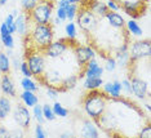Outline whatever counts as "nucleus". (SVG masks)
<instances>
[{"label":"nucleus","mask_w":151,"mask_h":138,"mask_svg":"<svg viewBox=\"0 0 151 138\" xmlns=\"http://www.w3.org/2000/svg\"><path fill=\"white\" fill-rule=\"evenodd\" d=\"M109 101V96H106L104 92H99L98 89L88 91L83 98V110L89 119L97 121L107 110Z\"/></svg>","instance_id":"obj_1"},{"label":"nucleus","mask_w":151,"mask_h":138,"mask_svg":"<svg viewBox=\"0 0 151 138\" xmlns=\"http://www.w3.org/2000/svg\"><path fill=\"white\" fill-rule=\"evenodd\" d=\"M29 40L32 43L31 48H35L37 50H44L45 48L49 45L54 39V31L50 23H32V27L30 30L29 35Z\"/></svg>","instance_id":"obj_2"},{"label":"nucleus","mask_w":151,"mask_h":138,"mask_svg":"<svg viewBox=\"0 0 151 138\" xmlns=\"http://www.w3.org/2000/svg\"><path fill=\"white\" fill-rule=\"evenodd\" d=\"M81 6L79 8L78 16H76V21H78V26L80 27L81 31H84L85 34H91L97 29L99 18L97 16L89 9V6L85 3H81Z\"/></svg>","instance_id":"obj_3"},{"label":"nucleus","mask_w":151,"mask_h":138,"mask_svg":"<svg viewBox=\"0 0 151 138\" xmlns=\"http://www.w3.org/2000/svg\"><path fill=\"white\" fill-rule=\"evenodd\" d=\"M25 58L32 76H35L37 79L42 78L44 71H45V56H44L43 52L37 50L35 48H30Z\"/></svg>","instance_id":"obj_4"},{"label":"nucleus","mask_w":151,"mask_h":138,"mask_svg":"<svg viewBox=\"0 0 151 138\" xmlns=\"http://www.w3.org/2000/svg\"><path fill=\"white\" fill-rule=\"evenodd\" d=\"M32 23H50L53 17V3L50 0H40L39 4L29 13Z\"/></svg>","instance_id":"obj_5"},{"label":"nucleus","mask_w":151,"mask_h":138,"mask_svg":"<svg viewBox=\"0 0 151 138\" xmlns=\"http://www.w3.org/2000/svg\"><path fill=\"white\" fill-rule=\"evenodd\" d=\"M130 63L143 58H149L151 56V43L149 39L133 41L130 45H128Z\"/></svg>","instance_id":"obj_6"},{"label":"nucleus","mask_w":151,"mask_h":138,"mask_svg":"<svg viewBox=\"0 0 151 138\" xmlns=\"http://www.w3.org/2000/svg\"><path fill=\"white\" fill-rule=\"evenodd\" d=\"M70 39H60V40H53L52 43L48 45L45 49L43 50L44 56L47 58H52V60H56V58H61L66 52L70 49V47L73 45L71 44Z\"/></svg>","instance_id":"obj_7"},{"label":"nucleus","mask_w":151,"mask_h":138,"mask_svg":"<svg viewBox=\"0 0 151 138\" xmlns=\"http://www.w3.org/2000/svg\"><path fill=\"white\" fill-rule=\"evenodd\" d=\"M13 114V120L17 124L19 129L22 130H27L31 125V120H32V115L29 107H26L23 103H18L14 109L12 110Z\"/></svg>","instance_id":"obj_8"},{"label":"nucleus","mask_w":151,"mask_h":138,"mask_svg":"<svg viewBox=\"0 0 151 138\" xmlns=\"http://www.w3.org/2000/svg\"><path fill=\"white\" fill-rule=\"evenodd\" d=\"M74 49V56L76 58L78 65L83 68L88 61H91L92 58H96V50L91 45H81L79 43L73 44Z\"/></svg>","instance_id":"obj_9"},{"label":"nucleus","mask_w":151,"mask_h":138,"mask_svg":"<svg viewBox=\"0 0 151 138\" xmlns=\"http://www.w3.org/2000/svg\"><path fill=\"white\" fill-rule=\"evenodd\" d=\"M120 8L124 10L132 18H139L145 14L147 3L146 1H133V0H123L120 3Z\"/></svg>","instance_id":"obj_10"},{"label":"nucleus","mask_w":151,"mask_h":138,"mask_svg":"<svg viewBox=\"0 0 151 138\" xmlns=\"http://www.w3.org/2000/svg\"><path fill=\"white\" fill-rule=\"evenodd\" d=\"M130 85H132V94L138 99H146L149 98V84L143 79L137 78V76H130Z\"/></svg>","instance_id":"obj_11"},{"label":"nucleus","mask_w":151,"mask_h":138,"mask_svg":"<svg viewBox=\"0 0 151 138\" xmlns=\"http://www.w3.org/2000/svg\"><path fill=\"white\" fill-rule=\"evenodd\" d=\"M105 68L102 66H99V63L97 62L96 58H92L91 61H88L85 63V66L83 67V71L79 72L78 78L79 79H84V78H102L104 75Z\"/></svg>","instance_id":"obj_12"},{"label":"nucleus","mask_w":151,"mask_h":138,"mask_svg":"<svg viewBox=\"0 0 151 138\" xmlns=\"http://www.w3.org/2000/svg\"><path fill=\"white\" fill-rule=\"evenodd\" d=\"M40 80H42V84L47 85V87H54L60 91V85L63 80V76L61 74V71L56 70V68H49V70L44 71Z\"/></svg>","instance_id":"obj_13"},{"label":"nucleus","mask_w":151,"mask_h":138,"mask_svg":"<svg viewBox=\"0 0 151 138\" xmlns=\"http://www.w3.org/2000/svg\"><path fill=\"white\" fill-rule=\"evenodd\" d=\"M31 19L29 17V13L26 12H19V14L14 18V25H16V32H18L21 36H27L31 30Z\"/></svg>","instance_id":"obj_14"},{"label":"nucleus","mask_w":151,"mask_h":138,"mask_svg":"<svg viewBox=\"0 0 151 138\" xmlns=\"http://www.w3.org/2000/svg\"><path fill=\"white\" fill-rule=\"evenodd\" d=\"M97 123L92 119H84L83 124H81V129L79 134L85 138H97L99 137V129L97 128Z\"/></svg>","instance_id":"obj_15"},{"label":"nucleus","mask_w":151,"mask_h":138,"mask_svg":"<svg viewBox=\"0 0 151 138\" xmlns=\"http://www.w3.org/2000/svg\"><path fill=\"white\" fill-rule=\"evenodd\" d=\"M102 92L109 96L110 99H119L122 97V83L119 80L114 81H104L102 84Z\"/></svg>","instance_id":"obj_16"},{"label":"nucleus","mask_w":151,"mask_h":138,"mask_svg":"<svg viewBox=\"0 0 151 138\" xmlns=\"http://www.w3.org/2000/svg\"><path fill=\"white\" fill-rule=\"evenodd\" d=\"M0 91L4 96L9 98H14L17 96V91H16V85L13 83L12 78L9 76V74H3L1 79H0Z\"/></svg>","instance_id":"obj_17"},{"label":"nucleus","mask_w":151,"mask_h":138,"mask_svg":"<svg viewBox=\"0 0 151 138\" xmlns=\"http://www.w3.org/2000/svg\"><path fill=\"white\" fill-rule=\"evenodd\" d=\"M114 58L118 66H122V67L129 66L130 58H129V52H128V44H122L119 48H116Z\"/></svg>","instance_id":"obj_18"},{"label":"nucleus","mask_w":151,"mask_h":138,"mask_svg":"<svg viewBox=\"0 0 151 138\" xmlns=\"http://www.w3.org/2000/svg\"><path fill=\"white\" fill-rule=\"evenodd\" d=\"M105 18L107 19L109 25L111 27H114L116 30H123L125 27V19L120 13L118 12H112V10H109L107 14L105 16Z\"/></svg>","instance_id":"obj_19"},{"label":"nucleus","mask_w":151,"mask_h":138,"mask_svg":"<svg viewBox=\"0 0 151 138\" xmlns=\"http://www.w3.org/2000/svg\"><path fill=\"white\" fill-rule=\"evenodd\" d=\"M19 99L29 109H32L36 103H39V97L36 96V92L31 91H22V93L19 94Z\"/></svg>","instance_id":"obj_20"},{"label":"nucleus","mask_w":151,"mask_h":138,"mask_svg":"<svg viewBox=\"0 0 151 138\" xmlns=\"http://www.w3.org/2000/svg\"><path fill=\"white\" fill-rule=\"evenodd\" d=\"M12 101L9 97H0V120H5L12 114Z\"/></svg>","instance_id":"obj_21"},{"label":"nucleus","mask_w":151,"mask_h":138,"mask_svg":"<svg viewBox=\"0 0 151 138\" xmlns=\"http://www.w3.org/2000/svg\"><path fill=\"white\" fill-rule=\"evenodd\" d=\"M78 81H79L78 75H68V76L63 78V80L60 85V92H67L74 89L78 85Z\"/></svg>","instance_id":"obj_22"},{"label":"nucleus","mask_w":151,"mask_h":138,"mask_svg":"<svg viewBox=\"0 0 151 138\" xmlns=\"http://www.w3.org/2000/svg\"><path fill=\"white\" fill-rule=\"evenodd\" d=\"M104 84L102 78H84L83 87L87 91H94V89H99Z\"/></svg>","instance_id":"obj_23"},{"label":"nucleus","mask_w":151,"mask_h":138,"mask_svg":"<svg viewBox=\"0 0 151 138\" xmlns=\"http://www.w3.org/2000/svg\"><path fill=\"white\" fill-rule=\"evenodd\" d=\"M11 57L4 52H0V74H11Z\"/></svg>","instance_id":"obj_24"},{"label":"nucleus","mask_w":151,"mask_h":138,"mask_svg":"<svg viewBox=\"0 0 151 138\" xmlns=\"http://www.w3.org/2000/svg\"><path fill=\"white\" fill-rule=\"evenodd\" d=\"M125 27H127V30H128V32L132 34L133 36H142V34H143L142 27H141L134 19H129L128 22H125Z\"/></svg>","instance_id":"obj_25"},{"label":"nucleus","mask_w":151,"mask_h":138,"mask_svg":"<svg viewBox=\"0 0 151 138\" xmlns=\"http://www.w3.org/2000/svg\"><path fill=\"white\" fill-rule=\"evenodd\" d=\"M21 87L23 91H31V92H37L39 91V87L40 85L37 84L35 80H32L31 78H27V76H23L22 80H21Z\"/></svg>","instance_id":"obj_26"},{"label":"nucleus","mask_w":151,"mask_h":138,"mask_svg":"<svg viewBox=\"0 0 151 138\" xmlns=\"http://www.w3.org/2000/svg\"><path fill=\"white\" fill-rule=\"evenodd\" d=\"M52 110H53L54 115H56V118L65 119V118H67V116H68V110L65 107L62 103H60L57 101H54V103L52 105Z\"/></svg>","instance_id":"obj_27"},{"label":"nucleus","mask_w":151,"mask_h":138,"mask_svg":"<svg viewBox=\"0 0 151 138\" xmlns=\"http://www.w3.org/2000/svg\"><path fill=\"white\" fill-rule=\"evenodd\" d=\"M65 32H66L67 39L70 40H75V37L78 35V29H76V23L74 21H68L65 26Z\"/></svg>","instance_id":"obj_28"},{"label":"nucleus","mask_w":151,"mask_h":138,"mask_svg":"<svg viewBox=\"0 0 151 138\" xmlns=\"http://www.w3.org/2000/svg\"><path fill=\"white\" fill-rule=\"evenodd\" d=\"M31 115H32V118L36 120V123H39V124L45 123V119H44V115H43V107L39 105V103H36V105L32 107Z\"/></svg>","instance_id":"obj_29"},{"label":"nucleus","mask_w":151,"mask_h":138,"mask_svg":"<svg viewBox=\"0 0 151 138\" xmlns=\"http://www.w3.org/2000/svg\"><path fill=\"white\" fill-rule=\"evenodd\" d=\"M65 10H66V19L74 21L79 12V4H68L67 6H65Z\"/></svg>","instance_id":"obj_30"},{"label":"nucleus","mask_w":151,"mask_h":138,"mask_svg":"<svg viewBox=\"0 0 151 138\" xmlns=\"http://www.w3.org/2000/svg\"><path fill=\"white\" fill-rule=\"evenodd\" d=\"M43 107V115H44V119H45V121H54L57 118H56V115H54V112H53V110H52V106L50 105H48V103H45V105H43L42 106Z\"/></svg>","instance_id":"obj_31"},{"label":"nucleus","mask_w":151,"mask_h":138,"mask_svg":"<svg viewBox=\"0 0 151 138\" xmlns=\"http://www.w3.org/2000/svg\"><path fill=\"white\" fill-rule=\"evenodd\" d=\"M0 40H1L3 45L6 49H13L14 48V37L13 34H6V35H0Z\"/></svg>","instance_id":"obj_32"},{"label":"nucleus","mask_w":151,"mask_h":138,"mask_svg":"<svg viewBox=\"0 0 151 138\" xmlns=\"http://www.w3.org/2000/svg\"><path fill=\"white\" fill-rule=\"evenodd\" d=\"M39 1L40 0H21L22 10L26 13H30L37 4H39Z\"/></svg>","instance_id":"obj_33"},{"label":"nucleus","mask_w":151,"mask_h":138,"mask_svg":"<svg viewBox=\"0 0 151 138\" xmlns=\"http://www.w3.org/2000/svg\"><path fill=\"white\" fill-rule=\"evenodd\" d=\"M116 67H118V65H116V61H115V58L114 57H106V61H105V66L104 68L106 71H109V72H114L116 70Z\"/></svg>","instance_id":"obj_34"},{"label":"nucleus","mask_w":151,"mask_h":138,"mask_svg":"<svg viewBox=\"0 0 151 138\" xmlns=\"http://www.w3.org/2000/svg\"><path fill=\"white\" fill-rule=\"evenodd\" d=\"M4 22H5V25L8 26V29H9V32H11V34H14V32H16L14 17H13V16L11 14V13H9V14H6L5 19H4Z\"/></svg>","instance_id":"obj_35"},{"label":"nucleus","mask_w":151,"mask_h":138,"mask_svg":"<svg viewBox=\"0 0 151 138\" xmlns=\"http://www.w3.org/2000/svg\"><path fill=\"white\" fill-rule=\"evenodd\" d=\"M122 92H124L127 96H130L132 94V85H130V80H129V78H127V79H123L122 81Z\"/></svg>","instance_id":"obj_36"},{"label":"nucleus","mask_w":151,"mask_h":138,"mask_svg":"<svg viewBox=\"0 0 151 138\" xmlns=\"http://www.w3.org/2000/svg\"><path fill=\"white\" fill-rule=\"evenodd\" d=\"M58 93H60V91H58L57 88H54V87H47V97L48 98L53 99V101H57Z\"/></svg>","instance_id":"obj_37"},{"label":"nucleus","mask_w":151,"mask_h":138,"mask_svg":"<svg viewBox=\"0 0 151 138\" xmlns=\"http://www.w3.org/2000/svg\"><path fill=\"white\" fill-rule=\"evenodd\" d=\"M19 71H21V74L23 75V76L32 78V74H31V71H30L29 65H27V62H26V61L21 62V65H19Z\"/></svg>","instance_id":"obj_38"},{"label":"nucleus","mask_w":151,"mask_h":138,"mask_svg":"<svg viewBox=\"0 0 151 138\" xmlns=\"http://www.w3.org/2000/svg\"><path fill=\"white\" fill-rule=\"evenodd\" d=\"M139 137L142 138H151V125H150V121H147V124L145 126H142L141 132L138 133Z\"/></svg>","instance_id":"obj_39"},{"label":"nucleus","mask_w":151,"mask_h":138,"mask_svg":"<svg viewBox=\"0 0 151 138\" xmlns=\"http://www.w3.org/2000/svg\"><path fill=\"white\" fill-rule=\"evenodd\" d=\"M34 134H35V137H37V138H45L47 137V132L43 128V124L37 123V125L35 126V130H34Z\"/></svg>","instance_id":"obj_40"},{"label":"nucleus","mask_w":151,"mask_h":138,"mask_svg":"<svg viewBox=\"0 0 151 138\" xmlns=\"http://www.w3.org/2000/svg\"><path fill=\"white\" fill-rule=\"evenodd\" d=\"M106 5H107V8L109 10H112V12H119L120 9V4H119V1H116V0H107L106 1Z\"/></svg>","instance_id":"obj_41"},{"label":"nucleus","mask_w":151,"mask_h":138,"mask_svg":"<svg viewBox=\"0 0 151 138\" xmlns=\"http://www.w3.org/2000/svg\"><path fill=\"white\" fill-rule=\"evenodd\" d=\"M56 17H57V18H60L62 22L67 21L66 19V10H65V8H62V6H58L57 12H56Z\"/></svg>","instance_id":"obj_42"},{"label":"nucleus","mask_w":151,"mask_h":138,"mask_svg":"<svg viewBox=\"0 0 151 138\" xmlns=\"http://www.w3.org/2000/svg\"><path fill=\"white\" fill-rule=\"evenodd\" d=\"M6 137H11V130H8L4 125L0 124V138H6Z\"/></svg>","instance_id":"obj_43"},{"label":"nucleus","mask_w":151,"mask_h":138,"mask_svg":"<svg viewBox=\"0 0 151 138\" xmlns=\"http://www.w3.org/2000/svg\"><path fill=\"white\" fill-rule=\"evenodd\" d=\"M11 65L13 66V68H14V70H19V65H21V62H19V60H18L17 57L13 56L12 60H11Z\"/></svg>","instance_id":"obj_44"},{"label":"nucleus","mask_w":151,"mask_h":138,"mask_svg":"<svg viewBox=\"0 0 151 138\" xmlns=\"http://www.w3.org/2000/svg\"><path fill=\"white\" fill-rule=\"evenodd\" d=\"M6 34H11V32H9V29L5 25V22H3L0 25V35H6Z\"/></svg>","instance_id":"obj_45"},{"label":"nucleus","mask_w":151,"mask_h":138,"mask_svg":"<svg viewBox=\"0 0 151 138\" xmlns=\"http://www.w3.org/2000/svg\"><path fill=\"white\" fill-rule=\"evenodd\" d=\"M63 1H66L67 4H81L83 0H63Z\"/></svg>","instance_id":"obj_46"},{"label":"nucleus","mask_w":151,"mask_h":138,"mask_svg":"<svg viewBox=\"0 0 151 138\" xmlns=\"http://www.w3.org/2000/svg\"><path fill=\"white\" fill-rule=\"evenodd\" d=\"M50 22L53 23V25H56V26H58V25H61V23H62V21H61L60 18H53V19H50Z\"/></svg>","instance_id":"obj_47"},{"label":"nucleus","mask_w":151,"mask_h":138,"mask_svg":"<svg viewBox=\"0 0 151 138\" xmlns=\"http://www.w3.org/2000/svg\"><path fill=\"white\" fill-rule=\"evenodd\" d=\"M60 137H62V138H66V137H73V134H71V133H62Z\"/></svg>","instance_id":"obj_48"},{"label":"nucleus","mask_w":151,"mask_h":138,"mask_svg":"<svg viewBox=\"0 0 151 138\" xmlns=\"http://www.w3.org/2000/svg\"><path fill=\"white\" fill-rule=\"evenodd\" d=\"M6 54H8L9 57L13 56V49H6Z\"/></svg>","instance_id":"obj_49"},{"label":"nucleus","mask_w":151,"mask_h":138,"mask_svg":"<svg viewBox=\"0 0 151 138\" xmlns=\"http://www.w3.org/2000/svg\"><path fill=\"white\" fill-rule=\"evenodd\" d=\"M145 107H146V110H147V111H151V106H150V103H146V105H145Z\"/></svg>","instance_id":"obj_50"},{"label":"nucleus","mask_w":151,"mask_h":138,"mask_svg":"<svg viewBox=\"0 0 151 138\" xmlns=\"http://www.w3.org/2000/svg\"><path fill=\"white\" fill-rule=\"evenodd\" d=\"M6 1H8V0H0V6L5 5V4H6Z\"/></svg>","instance_id":"obj_51"}]
</instances>
